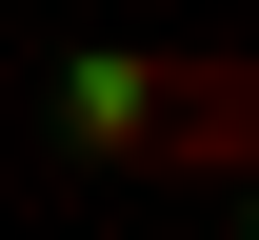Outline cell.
Listing matches in <instances>:
<instances>
[{
    "mask_svg": "<svg viewBox=\"0 0 259 240\" xmlns=\"http://www.w3.org/2000/svg\"><path fill=\"white\" fill-rule=\"evenodd\" d=\"M60 120L100 140V160H120V140H140V60H80V80H60Z\"/></svg>",
    "mask_w": 259,
    "mask_h": 240,
    "instance_id": "cell-2",
    "label": "cell"
},
{
    "mask_svg": "<svg viewBox=\"0 0 259 240\" xmlns=\"http://www.w3.org/2000/svg\"><path fill=\"white\" fill-rule=\"evenodd\" d=\"M120 160L239 180V160H259V60H140V140H120Z\"/></svg>",
    "mask_w": 259,
    "mask_h": 240,
    "instance_id": "cell-1",
    "label": "cell"
}]
</instances>
